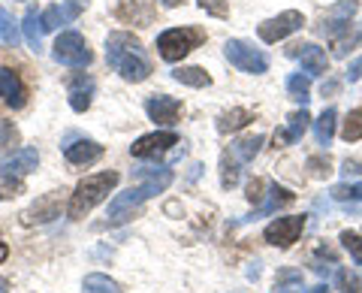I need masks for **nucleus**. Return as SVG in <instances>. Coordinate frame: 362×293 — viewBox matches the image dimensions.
<instances>
[{
    "mask_svg": "<svg viewBox=\"0 0 362 293\" xmlns=\"http://www.w3.org/2000/svg\"><path fill=\"white\" fill-rule=\"evenodd\" d=\"M136 176L142 178V185L127 188L109 200V224H124L127 218H133V212L145 206L151 197L163 194V190L173 185V170L169 166H145V170H136Z\"/></svg>",
    "mask_w": 362,
    "mask_h": 293,
    "instance_id": "f257e3e1",
    "label": "nucleus"
},
{
    "mask_svg": "<svg viewBox=\"0 0 362 293\" xmlns=\"http://www.w3.org/2000/svg\"><path fill=\"white\" fill-rule=\"evenodd\" d=\"M106 61L124 82H145L151 76V61L145 46L127 30H115L106 37Z\"/></svg>",
    "mask_w": 362,
    "mask_h": 293,
    "instance_id": "f03ea898",
    "label": "nucleus"
},
{
    "mask_svg": "<svg viewBox=\"0 0 362 293\" xmlns=\"http://www.w3.org/2000/svg\"><path fill=\"white\" fill-rule=\"evenodd\" d=\"M118 182H121V176L115 173V170H106V173H97V176H88V178H82V182L76 185V190H73V197H70V218H88L90 212H94L100 202H106L109 200V194L118 188Z\"/></svg>",
    "mask_w": 362,
    "mask_h": 293,
    "instance_id": "7ed1b4c3",
    "label": "nucleus"
},
{
    "mask_svg": "<svg viewBox=\"0 0 362 293\" xmlns=\"http://www.w3.org/2000/svg\"><path fill=\"white\" fill-rule=\"evenodd\" d=\"M202 40H206V33L197 28H169L157 37V54H160L166 64H178L181 58H187Z\"/></svg>",
    "mask_w": 362,
    "mask_h": 293,
    "instance_id": "20e7f679",
    "label": "nucleus"
},
{
    "mask_svg": "<svg viewBox=\"0 0 362 293\" xmlns=\"http://www.w3.org/2000/svg\"><path fill=\"white\" fill-rule=\"evenodd\" d=\"M52 58L58 64H64V67H88L90 61H94V52H90L88 40L82 37V33L64 30L52 46Z\"/></svg>",
    "mask_w": 362,
    "mask_h": 293,
    "instance_id": "39448f33",
    "label": "nucleus"
},
{
    "mask_svg": "<svg viewBox=\"0 0 362 293\" xmlns=\"http://www.w3.org/2000/svg\"><path fill=\"white\" fill-rule=\"evenodd\" d=\"M223 54H226V61H230L235 70H242V73L259 76V73L269 70L266 52L254 49L251 42H245V40H226V42H223Z\"/></svg>",
    "mask_w": 362,
    "mask_h": 293,
    "instance_id": "423d86ee",
    "label": "nucleus"
},
{
    "mask_svg": "<svg viewBox=\"0 0 362 293\" xmlns=\"http://www.w3.org/2000/svg\"><path fill=\"white\" fill-rule=\"evenodd\" d=\"M302 25H305V16L299 9H287V13H278L275 18H266L263 25H257V37L269 42V46H275V42L287 40L290 33L302 30Z\"/></svg>",
    "mask_w": 362,
    "mask_h": 293,
    "instance_id": "0eeeda50",
    "label": "nucleus"
},
{
    "mask_svg": "<svg viewBox=\"0 0 362 293\" xmlns=\"http://www.w3.org/2000/svg\"><path fill=\"white\" fill-rule=\"evenodd\" d=\"M178 145V137L173 130H154V133H145L130 145V154L139 157V161H154V157H163L166 151H173Z\"/></svg>",
    "mask_w": 362,
    "mask_h": 293,
    "instance_id": "6e6552de",
    "label": "nucleus"
},
{
    "mask_svg": "<svg viewBox=\"0 0 362 293\" xmlns=\"http://www.w3.org/2000/svg\"><path fill=\"white\" fill-rule=\"evenodd\" d=\"M305 224L308 218L305 215H287V218H275L266 227V242L275 245V248H290L293 242H299V236L305 233Z\"/></svg>",
    "mask_w": 362,
    "mask_h": 293,
    "instance_id": "1a4fd4ad",
    "label": "nucleus"
},
{
    "mask_svg": "<svg viewBox=\"0 0 362 293\" xmlns=\"http://www.w3.org/2000/svg\"><path fill=\"white\" fill-rule=\"evenodd\" d=\"M145 112H148V118L157 124V127H175L178 124V115H181V100L178 97H169V94H154L145 100Z\"/></svg>",
    "mask_w": 362,
    "mask_h": 293,
    "instance_id": "9d476101",
    "label": "nucleus"
},
{
    "mask_svg": "<svg viewBox=\"0 0 362 293\" xmlns=\"http://www.w3.org/2000/svg\"><path fill=\"white\" fill-rule=\"evenodd\" d=\"M82 13H85V0H64V4H52L42 13V30H61L64 25H73Z\"/></svg>",
    "mask_w": 362,
    "mask_h": 293,
    "instance_id": "9b49d317",
    "label": "nucleus"
},
{
    "mask_svg": "<svg viewBox=\"0 0 362 293\" xmlns=\"http://www.w3.org/2000/svg\"><path fill=\"white\" fill-rule=\"evenodd\" d=\"M356 9H359V4H356V0H341V4H335V6L329 9V13H326L320 33H323V37H329V40L341 37V33L350 28V21H354Z\"/></svg>",
    "mask_w": 362,
    "mask_h": 293,
    "instance_id": "f8f14e48",
    "label": "nucleus"
},
{
    "mask_svg": "<svg viewBox=\"0 0 362 293\" xmlns=\"http://www.w3.org/2000/svg\"><path fill=\"white\" fill-rule=\"evenodd\" d=\"M287 54L296 58L308 76H320V73H326V67H329V58H326V52L317 46V42H299V46H290Z\"/></svg>",
    "mask_w": 362,
    "mask_h": 293,
    "instance_id": "ddd939ff",
    "label": "nucleus"
},
{
    "mask_svg": "<svg viewBox=\"0 0 362 293\" xmlns=\"http://www.w3.org/2000/svg\"><path fill=\"white\" fill-rule=\"evenodd\" d=\"M293 202H296V194H293V190H287V188H281V185L272 182V185H269V200H266L259 209H254L251 215H245L239 224H254V221L266 218V215H275L278 209H287V206H293Z\"/></svg>",
    "mask_w": 362,
    "mask_h": 293,
    "instance_id": "4468645a",
    "label": "nucleus"
},
{
    "mask_svg": "<svg viewBox=\"0 0 362 293\" xmlns=\"http://www.w3.org/2000/svg\"><path fill=\"white\" fill-rule=\"evenodd\" d=\"M154 13H157L154 0H121L118 9H115V16L124 21V25H136V28L151 25Z\"/></svg>",
    "mask_w": 362,
    "mask_h": 293,
    "instance_id": "2eb2a0df",
    "label": "nucleus"
},
{
    "mask_svg": "<svg viewBox=\"0 0 362 293\" xmlns=\"http://www.w3.org/2000/svg\"><path fill=\"white\" fill-rule=\"evenodd\" d=\"M0 100H4L9 109H25V103H28V88L21 82V76L16 70H9V67L0 70Z\"/></svg>",
    "mask_w": 362,
    "mask_h": 293,
    "instance_id": "dca6fc26",
    "label": "nucleus"
},
{
    "mask_svg": "<svg viewBox=\"0 0 362 293\" xmlns=\"http://www.w3.org/2000/svg\"><path fill=\"white\" fill-rule=\"evenodd\" d=\"M40 166V154L37 149H21L13 157H6L4 166H0V176L4 178H21V176H30L33 170Z\"/></svg>",
    "mask_w": 362,
    "mask_h": 293,
    "instance_id": "f3484780",
    "label": "nucleus"
},
{
    "mask_svg": "<svg viewBox=\"0 0 362 293\" xmlns=\"http://www.w3.org/2000/svg\"><path fill=\"white\" fill-rule=\"evenodd\" d=\"M64 157L73 166H90L103 157V145L94 142V139H76L70 145H64Z\"/></svg>",
    "mask_w": 362,
    "mask_h": 293,
    "instance_id": "a211bd4d",
    "label": "nucleus"
},
{
    "mask_svg": "<svg viewBox=\"0 0 362 293\" xmlns=\"http://www.w3.org/2000/svg\"><path fill=\"white\" fill-rule=\"evenodd\" d=\"M308 124H311L308 109H305V106H302V109H296V112H293V115L287 118V127L275 133L278 145H296V142L305 137V130H308Z\"/></svg>",
    "mask_w": 362,
    "mask_h": 293,
    "instance_id": "6ab92c4d",
    "label": "nucleus"
},
{
    "mask_svg": "<svg viewBox=\"0 0 362 293\" xmlns=\"http://www.w3.org/2000/svg\"><path fill=\"white\" fill-rule=\"evenodd\" d=\"M94 79L90 76H76L70 82V106L73 112H88L90 109V100H94Z\"/></svg>",
    "mask_w": 362,
    "mask_h": 293,
    "instance_id": "aec40b11",
    "label": "nucleus"
},
{
    "mask_svg": "<svg viewBox=\"0 0 362 293\" xmlns=\"http://www.w3.org/2000/svg\"><path fill=\"white\" fill-rule=\"evenodd\" d=\"M263 145H266V137H263V133H254V137L235 139V142L230 145V154H233L239 163H251L254 157L259 154V149H263Z\"/></svg>",
    "mask_w": 362,
    "mask_h": 293,
    "instance_id": "412c9836",
    "label": "nucleus"
},
{
    "mask_svg": "<svg viewBox=\"0 0 362 293\" xmlns=\"http://www.w3.org/2000/svg\"><path fill=\"white\" fill-rule=\"evenodd\" d=\"M335 124H338V112H335V106H326L323 109V115L314 121V139H317V145H332V137H335Z\"/></svg>",
    "mask_w": 362,
    "mask_h": 293,
    "instance_id": "4be33fe9",
    "label": "nucleus"
},
{
    "mask_svg": "<svg viewBox=\"0 0 362 293\" xmlns=\"http://www.w3.org/2000/svg\"><path fill=\"white\" fill-rule=\"evenodd\" d=\"M251 121H254V112H251V109L235 106V109L223 112V115L218 118V130H221V133H235V130L247 127V124H251Z\"/></svg>",
    "mask_w": 362,
    "mask_h": 293,
    "instance_id": "5701e85b",
    "label": "nucleus"
},
{
    "mask_svg": "<svg viewBox=\"0 0 362 293\" xmlns=\"http://www.w3.org/2000/svg\"><path fill=\"white\" fill-rule=\"evenodd\" d=\"M21 30H25V40H28V46L33 49V52H40V46H42V16L37 13V9H28L25 13V18H21Z\"/></svg>",
    "mask_w": 362,
    "mask_h": 293,
    "instance_id": "b1692460",
    "label": "nucleus"
},
{
    "mask_svg": "<svg viewBox=\"0 0 362 293\" xmlns=\"http://www.w3.org/2000/svg\"><path fill=\"white\" fill-rule=\"evenodd\" d=\"M173 79L181 85H187V88H209L211 85V76L202 70V67H175Z\"/></svg>",
    "mask_w": 362,
    "mask_h": 293,
    "instance_id": "393cba45",
    "label": "nucleus"
},
{
    "mask_svg": "<svg viewBox=\"0 0 362 293\" xmlns=\"http://www.w3.org/2000/svg\"><path fill=\"white\" fill-rule=\"evenodd\" d=\"M82 293H124L118 281H112L109 275H100V272H90L82 281Z\"/></svg>",
    "mask_w": 362,
    "mask_h": 293,
    "instance_id": "a878e982",
    "label": "nucleus"
},
{
    "mask_svg": "<svg viewBox=\"0 0 362 293\" xmlns=\"http://www.w3.org/2000/svg\"><path fill=\"white\" fill-rule=\"evenodd\" d=\"M287 91H290V97L293 100H299L302 106H308V91H311V76L308 73H293L290 79H287Z\"/></svg>",
    "mask_w": 362,
    "mask_h": 293,
    "instance_id": "bb28decb",
    "label": "nucleus"
},
{
    "mask_svg": "<svg viewBox=\"0 0 362 293\" xmlns=\"http://www.w3.org/2000/svg\"><path fill=\"white\" fill-rule=\"evenodd\" d=\"M341 139L344 142H356L362 139V109H350L347 118L341 124Z\"/></svg>",
    "mask_w": 362,
    "mask_h": 293,
    "instance_id": "cd10ccee",
    "label": "nucleus"
},
{
    "mask_svg": "<svg viewBox=\"0 0 362 293\" xmlns=\"http://www.w3.org/2000/svg\"><path fill=\"white\" fill-rule=\"evenodd\" d=\"M18 21L6 13L4 6H0V42H6V46H16L18 42Z\"/></svg>",
    "mask_w": 362,
    "mask_h": 293,
    "instance_id": "c85d7f7f",
    "label": "nucleus"
},
{
    "mask_svg": "<svg viewBox=\"0 0 362 293\" xmlns=\"http://www.w3.org/2000/svg\"><path fill=\"white\" fill-rule=\"evenodd\" d=\"M239 161H230V154H223V161H221V185L223 188H235L239 185V178H242V170H239Z\"/></svg>",
    "mask_w": 362,
    "mask_h": 293,
    "instance_id": "c756f323",
    "label": "nucleus"
},
{
    "mask_svg": "<svg viewBox=\"0 0 362 293\" xmlns=\"http://www.w3.org/2000/svg\"><path fill=\"white\" fill-rule=\"evenodd\" d=\"M329 194L338 202H362V182H356V185H335Z\"/></svg>",
    "mask_w": 362,
    "mask_h": 293,
    "instance_id": "7c9ffc66",
    "label": "nucleus"
},
{
    "mask_svg": "<svg viewBox=\"0 0 362 293\" xmlns=\"http://www.w3.org/2000/svg\"><path fill=\"white\" fill-rule=\"evenodd\" d=\"M338 239H341V245L350 251V257H354V260L362 266V236L354 233V230H344L341 236H338Z\"/></svg>",
    "mask_w": 362,
    "mask_h": 293,
    "instance_id": "2f4dec72",
    "label": "nucleus"
},
{
    "mask_svg": "<svg viewBox=\"0 0 362 293\" xmlns=\"http://www.w3.org/2000/svg\"><path fill=\"white\" fill-rule=\"evenodd\" d=\"M199 9H206L209 16L214 18H230V6H226V0H197Z\"/></svg>",
    "mask_w": 362,
    "mask_h": 293,
    "instance_id": "473e14b6",
    "label": "nucleus"
},
{
    "mask_svg": "<svg viewBox=\"0 0 362 293\" xmlns=\"http://www.w3.org/2000/svg\"><path fill=\"white\" fill-rule=\"evenodd\" d=\"M281 285H302V272H296V269H281L275 287H281Z\"/></svg>",
    "mask_w": 362,
    "mask_h": 293,
    "instance_id": "72a5a7b5",
    "label": "nucleus"
},
{
    "mask_svg": "<svg viewBox=\"0 0 362 293\" xmlns=\"http://www.w3.org/2000/svg\"><path fill=\"white\" fill-rule=\"evenodd\" d=\"M272 293H329V285H317V287H311V290H302V287H296V290H287V287H275Z\"/></svg>",
    "mask_w": 362,
    "mask_h": 293,
    "instance_id": "f704fd0d",
    "label": "nucleus"
},
{
    "mask_svg": "<svg viewBox=\"0 0 362 293\" xmlns=\"http://www.w3.org/2000/svg\"><path fill=\"white\" fill-rule=\"evenodd\" d=\"M308 166H311V170H314V176H329V161H320V157H311V161H308Z\"/></svg>",
    "mask_w": 362,
    "mask_h": 293,
    "instance_id": "c9c22d12",
    "label": "nucleus"
},
{
    "mask_svg": "<svg viewBox=\"0 0 362 293\" xmlns=\"http://www.w3.org/2000/svg\"><path fill=\"white\" fill-rule=\"evenodd\" d=\"M341 287H344V293H359V281H356V275L341 272Z\"/></svg>",
    "mask_w": 362,
    "mask_h": 293,
    "instance_id": "e433bc0d",
    "label": "nucleus"
},
{
    "mask_svg": "<svg viewBox=\"0 0 362 293\" xmlns=\"http://www.w3.org/2000/svg\"><path fill=\"white\" fill-rule=\"evenodd\" d=\"M259 190H263V182H251V185H247V200H251V202H263V194H259Z\"/></svg>",
    "mask_w": 362,
    "mask_h": 293,
    "instance_id": "4c0bfd02",
    "label": "nucleus"
},
{
    "mask_svg": "<svg viewBox=\"0 0 362 293\" xmlns=\"http://www.w3.org/2000/svg\"><path fill=\"white\" fill-rule=\"evenodd\" d=\"M359 79H362V58L347 67V82H359Z\"/></svg>",
    "mask_w": 362,
    "mask_h": 293,
    "instance_id": "58836bf2",
    "label": "nucleus"
},
{
    "mask_svg": "<svg viewBox=\"0 0 362 293\" xmlns=\"http://www.w3.org/2000/svg\"><path fill=\"white\" fill-rule=\"evenodd\" d=\"M6 257H9V245H6V242H0V263H4Z\"/></svg>",
    "mask_w": 362,
    "mask_h": 293,
    "instance_id": "ea45409f",
    "label": "nucleus"
},
{
    "mask_svg": "<svg viewBox=\"0 0 362 293\" xmlns=\"http://www.w3.org/2000/svg\"><path fill=\"white\" fill-rule=\"evenodd\" d=\"M160 4H163V6H166V9H175V6H178V4H181V0H160Z\"/></svg>",
    "mask_w": 362,
    "mask_h": 293,
    "instance_id": "a19ab883",
    "label": "nucleus"
},
{
    "mask_svg": "<svg viewBox=\"0 0 362 293\" xmlns=\"http://www.w3.org/2000/svg\"><path fill=\"white\" fill-rule=\"evenodd\" d=\"M0 293H9V281L4 275H0Z\"/></svg>",
    "mask_w": 362,
    "mask_h": 293,
    "instance_id": "79ce46f5",
    "label": "nucleus"
},
{
    "mask_svg": "<svg viewBox=\"0 0 362 293\" xmlns=\"http://www.w3.org/2000/svg\"><path fill=\"white\" fill-rule=\"evenodd\" d=\"M0 200H4V194H0Z\"/></svg>",
    "mask_w": 362,
    "mask_h": 293,
    "instance_id": "37998d69",
    "label": "nucleus"
}]
</instances>
